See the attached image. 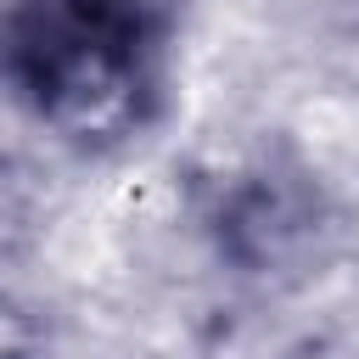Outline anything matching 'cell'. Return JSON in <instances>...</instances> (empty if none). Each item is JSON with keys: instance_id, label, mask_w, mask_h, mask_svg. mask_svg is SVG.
<instances>
[{"instance_id": "2", "label": "cell", "mask_w": 359, "mask_h": 359, "mask_svg": "<svg viewBox=\"0 0 359 359\" xmlns=\"http://www.w3.org/2000/svg\"><path fill=\"white\" fill-rule=\"evenodd\" d=\"M213 230H219V252L236 269L269 275V269H292L297 258H309L320 247L325 202L303 174L252 168V174H236L224 185Z\"/></svg>"}, {"instance_id": "1", "label": "cell", "mask_w": 359, "mask_h": 359, "mask_svg": "<svg viewBox=\"0 0 359 359\" xmlns=\"http://www.w3.org/2000/svg\"><path fill=\"white\" fill-rule=\"evenodd\" d=\"M157 0H0V90L79 151L129 146L163 107Z\"/></svg>"}, {"instance_id": "4", "label": "cell", "mask_w": 359, "mask_h": 359, "mask_svg": "<svg viewBox=\"0 0 359 359\" xmlns=\"http://www.w3.org/2000/svg\"><path fill=\"white\" fill-rule=\"evenodd\" d=\"M39 353H45V320L11 292H0V359H39Z\"/></svg>"}, {"instance_id": "3", "label": "cell", "mask_w": 359, "mask_h": 359, "mask_svg": "<svg viewBox=\"0 0 359 359\" xmlns=\"http://www.w3.org/2000/svg\"><path fill=\"white\" fill-rule=\"evenodd\" d=\"M50 224V185L45 168L22 151H0V264L28 258Z\"/></svg>"}]
</instances>
